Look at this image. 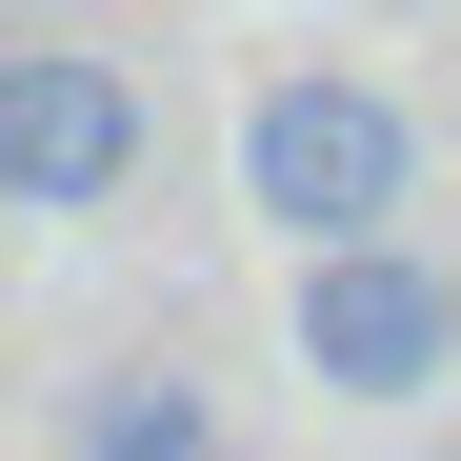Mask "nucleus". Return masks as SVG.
<instances>
[{"label":"nucleus","instance_id":"1","mask_svg":"<svg viewBox=\"0 0 461 461\" xmlns=\"http://www.w3.org/2000/svg\"><path fill=\"white\" fill-rule=\"evenodd\" d=\"M241 181H261V221H281L301 261H341V241H402L421 140H402V101H381V81L301 60V81H261V121H241Z\"/></svg>","mask_w":461,"mask_h":461},{"label":"nucleus","instance_id":"2","mask_svg":"<svg viewBox=\"0 0 461 461\" xmlns=\"http://www.w3.org/2000/svg\"><path fill=\"white\" fill-rule=\"evenodd\" d=\"M140 181V81L81 41H21L0 60V201H41V221H101Z\"/></svg>","mask_w":461,"mask_h":461},{"label":"nucleus","instance_id":"3","mask_svg":"<svg viewBox=\"0 0 461 461\" xmlns=\"http://www.w3.org/2000/svg\"><path fill=\"white\" fill-rule=\"evenodd\" d=\"M301 361L341 381V402H421V381L461 361V281L421 241H341V261H301Z\"/></svg>","mask_w":461,"mask_h":461},{"label":"nucleus","instance_id":"4","mask_svg":"<svg viewBox=\"0 0 461 461\" xmlns=\"http://www.w3.org/2000/svg\"><path fill=\"white\" fill-rule=\"evenodd\" d=\"M81 461H221V421H201V381H161V361H121L101 402H81Z\"/></svg>","mask_w":461,"mask_h":461}]
</instances>
